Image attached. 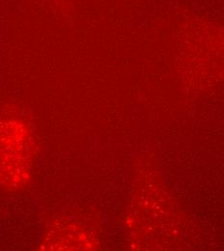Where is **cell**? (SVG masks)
I'll list each match as a JSON object with an SVG mask.
<instances>
[{
    "instance_id": "6da1fadb",
    "label": "cell",
    "mask_w": 224,
    "mask_h": 251,
    "mask_svg": "<svg viewBox=\"0 0 224 251\" xmlns=\"http://www.w3.org/2000/svg\"><path fill=\"white\" fill-rule=\"evenodd\" d=\"M32 135L27 126L14 118L0 123V183L19 188L29 178Z\"/></svg>"
}]
</instances>
